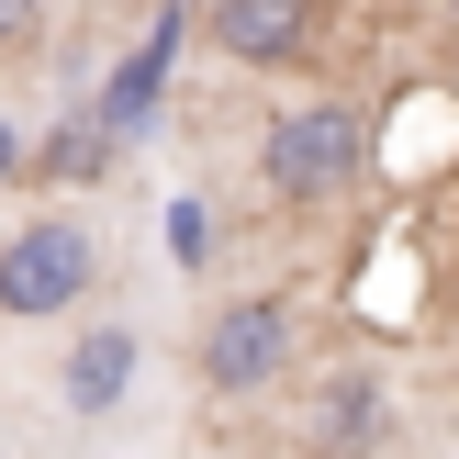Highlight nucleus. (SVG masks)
<instances>
[{
	"mask_svg": "<svg viewBox=\"0 0 459 459\" xmlns=\"http://www.w3.org/2000/svg\"><path fill=\"white\" fill-rule=\"evenodd\" d=\"M359 179H370V112L359 101L314 90V101H281L258 124V191L281 202V213H325Z\"/></svg>",
	"mask_w": 459,
	"mask_h": 459,
	"instance_id": "f257e3e1",
	"label": "nucleus"
},
{
	"mask_svg": "<svg viewBox=\"0 0 459 459\" xmlns=\"http://www.w3.org/2000/svg\"><path fill=\"white\" fill-rule=\"evenodd\" d=\"M202 393L213 403H258L291 381V359H303V303L291 291H236V303H213V325H202Z\"/></svg>",
	"mask_w": 459,
	"mask_h": 459,
	"instance_id": "f03ea898",
	"label": "nucleus"
},
{
	"mask_svg": "<svg viewBox=\"0 0 459 459\" xmlns=\"http://www.w3.org/2000/svg\"><path fill=\"white\" fill-rule=\"evenodd\" d=\"M90 281H101V236L79 213H34L0 236V314L12 325H45V314H79Z\"/></svg>",
	"mask_w": 459,
	"mask_h": 459,
	"instance_id": "7ed1b4c3",
	"label": "nucleus"
},
{
	"mask_svg": "<svg viewBox=\"0 0 459 459\" xmlns=\"http://www.w3.org/2000/svg\"><path fill=\"white\" fill-rule=\"evenodd\" d=\"M202 34L224 45L236 67H314V45H325V0H213L202 12Z\"/></svg>",
	"mask_w": 459,
	"mask_h": 459,
	"instance_id": "20e7f679",
	"label": "nucleus"
},
{
	"mask_svg": "<svg viewBox=\"0 0 459 459\" xmlns=\"http://www.w3.org/2000/svg\"><path fill=\"white\" fill-rule=\"evenodd\" d=\"M381 426H393V393H381V370H359V359L314 370V393H303V448H314V459H348V448H370Z\"/></svg>",
	"mask_w": 459,
	"mask_h": 459,
	"instance_id": "39448f33",
	"label": "nucleus"
},
{
	"mask_svg": "<svg viewBox=\"0 0 459 459\" xmlns=\"http://www.w3.org/2000/svg\"><path fill=\"white\" fill-rule=\"evenodd\" d=\"M134 370H146V336L134 325H79V348L56 359V403L67 415H112L134 393Z\"/></svg>",
	"mask_w": 459,
	"mask_h": 459,
	"instance_id": "423d86ee",
	"label": "nucleus"
},
{
	"mask_svg": "<svg viewBox=\"0 0 459 459\" xmlns=\"http://www.w3.org/2000/svg\"><path fill=\"white\" fill-rule=\"evenodd\" d=\"M179 34H191V12H157L146 56H124V67H112V90L90 101V134H101V146H124V134H146V124H157V79H169Z\"/></svg>",
	"mask_w": 459,
	"mask_h": 459,
	"instance_id": "0eeeda50",
	"label": "nucleus"
},
{
	"mask_svg": "<svg viewBox=\"0 0 459 459\" xmlns=\"http://www.w3.org/2000/svg\"><path fill=\"white\" fill-rule=\"evenodd\" d=\"M22 169H34V179H101V169H112V146H101L90 124H56L45 146H22Z\"/></svg>",
	"mask_w": 459,
	"mask_h": 459,
	"instance_id": "6e6552de",
	"label": "nucleus"
},
{
	"mask_svg": "<svg viewBox=\"0 0 459 459\" xmlns=\"http://www.w3.org/2000/svg\"><path fill=\"white\" fill-rule=\"evenodd\" d=\"M45 45V0H0V67Z\"/></svg>",
	"mask_w": 459,
	"mask_h": 459,
	"instance_id": "1a4fd4ad",
	"label": "nucleus"
},
{
	"mask_svg": "<svg viewBox=\"0 0 459 459\" xmlns=\"http://www.w3.org/2000/svg\"><path fill=\"white\" fill-rule=\"evenodd\" d=\"M169 247H179V258L202 269V247H213V224H202V202H169Z\"/></svg>",
	"mask_w": 459,
	"mask_h": 459,
	"instance_id": "9d476101",
	"label": "nucleus"
},
{
	"mask_svg": "<svg viewBox=\"0 0 459 459\" xmlns=\"http://www.w3.org/2000/svg\"><path fill=\"white\" fill-rule=\"evenodd\" d=\"M12 179H22V134L0 124V191H12Z\"/></svg>",
	"mask_w": 459,
	"mask_h": 459,
	"instance_id": "9b49d317",
	"label": "nucleus"
},
{
	"mask_svg": "<svg viewBox=\"0 0 459 459\" xmlns=\"http://www.w3.org/2000/svg\"><path fill=\"white\" fill-rule=\"evenodd\" d=\"M437 34H448V45H459V0H437Z\"/></svg>",
	"mask_w": 459,
	"mask_h": 459,
	"instance_id": "f8f14e48",
	"label": "nucleus"
}]
</instances>
